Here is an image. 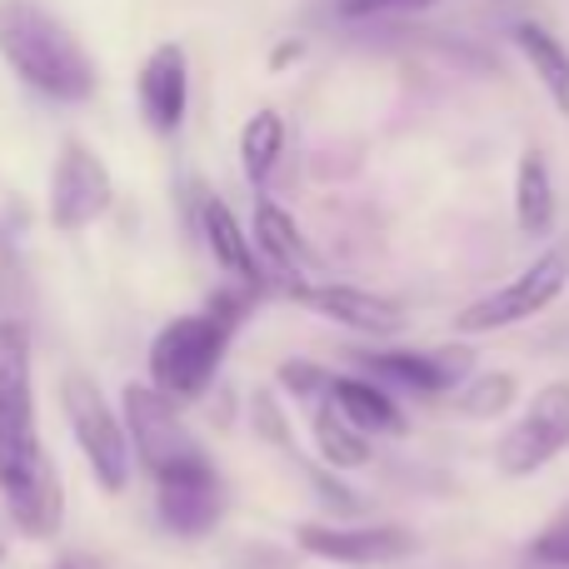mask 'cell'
<instances>
[{"label": "cell", "instance_id": "2e32d148", "mask_svg": "<svg viewBox=\"0 0 569 569\" xmlns=\"http://www.w3.org/2000/svg\"><path fill=\"white\" fill-rule=\"evenodd\" d=\"M515 46H520L525 66L535 70V80L545 86V96L555 100V110L569 120V46L545 26H535V20L515 26Z\"/></svg>", "mask_w": 569, "mask_h": 569}, {"label": "cell", "instance_id": "ba28073f", "mask_svg": "<svg viewBox=\"0 0 569 569\" xmlns=\"http://www.w3.org/2000/svg\"><path fill=\"white\" fill-rule=\"evenodd\" d=\"M110 176L80 140H66L50 176V226L56 230H86L110 210Z\"/></svg>", "mask_w": 569, "mask_h": 569}, {"label": "cell", "instance_id": "9c48e42d", "mask_svg": "<svg viewBox=\"0 0 569 569\" xmlns=\"http://www.w3.org/2000/svg\"><path fill=\"white\" fill-rule=\"evenodd\" d=\"M300 550L335 565H390L415 550V535L400 525H300Z\"/></svg>", "mask_w": 569, "mask_h": 569}, {"label": "cell", "instance_id": "603a6c76", "mask_svg": "<svg viewBox=\"0 0 569 569\" xmlns=\"http://www.w3.org/2000/svg\"><path fill=\"white\" fill-rule=\"evenodd\" d=\"M280 385L290 395H300V400H325L335 380L320 370V365H310V360H284L280 365Z\"/></svg>", "mask_w": 569, "mask_h": 569}, {"label": "cell", "instance_id": "9a60e30c", "mask_svg": "<svg viewBox=\"0 0 569 569\" xmlns=\"http://www.w3.org/2000/svg\"><path fill=\"white\" fill-rule=\"evenodd\" d=\"M325 400H330L335 410H340L360 435H405L400 405H395L390 395H385L380 385H370V380L335 375V385H330V395H325Z\"/></svg>", "mask_w": 569, "mask_h": 569}, {"label": "cell", "instance_id": "7a4b0ae2", "mask_svg": "<svg viewBox=\"0 0 569 569\" xmlns=\"http://www.w3.org/2000/svg\"><path fill=\"white\" fill-rule=\"evenodd\" d=\"M0 56L26 86L50 100H86L96 90V66L86 46L30 0H0Z\"/></svg>", "mask_w": 569, "mask_h": 569}, {"label": "cell", "instance_id": "8992f818", "mask_svg": "<svg viewBox=\"0 0 569 569\" xmlns=\"http://www.w3.org/2000/svg\"><path fill=\"white\" fill-rule=\"evenodd\" d=\"M565 450H569V385L555 380L545 390H535L525 415L500 435L495 465L505 475H515V480H525V475L545 470L550 460H560Z\"/></svg>", "mask_w": 569, "mask_h": 569}, {"label": "cell", "instance_id": "ffe728a7", "mask_svg": "<svg viewBox=\"0 0 569 569\" xmlns=\"http://www.w3.org/2000/svg\"><path fill=\"white\" fill-rule=\"evenodd\" d=\"M280 156H284V120L276 110L250 116L246 130H240V166H246L250 186H266L270 170L280 166Z\"/></svg>", "mask_w": 569, "mask_h": 569}, {"label": "cell", "instance_id": "4fadbf2b", "mask_svg": "<svg viewBox=\"0 0 569 569\" xmlns=\"http://www.w3.org/2000/svg\"><path fill=\"white\" fill-rule=\"evenodd\" d=\"M186 106H190V70L180 46L150 50V60L140 66V116H146V126L156 136H170L186 120Z\"/></svg>", "mask_w": 569, "mask_h": 569}, {"label": "cell", "instance_id": "6da1fadb", "mask_svg": "<svg viewBox=\"0 0 569 569\" xmlns=\"http://www.w3.org/2000/svg\"><path fill=\"white\" fill-rule=\"evenodd\" d=\"M0 500L16 530L30 540H50L66 515L56 465L36 430V390H30V345L26 325H0Z\"/></svg>", "mask_w": 569, "mask_h": 569}, {"label": "cell", "instance_id": "30bf717a", "mask_svg": "<svg viewBox=\"0 0 569 569\" xmlns=\"http://www.w3.org/2000/svg\"><path fill=\"white\" fill-rule=\"evenodd\" d=\"M355 365H365V370L385 375V380L405 385L415 395H445L470 380L475 355L465 345H445V350H355Z\"/></svg>", "mask_w": 569, "mask_h": 569}, {"label": "cell", "instance_id": "d4e9b609", "mask_svg": "<svg viewBox=\"0 0 569 569\" xmlns=\"http://www.w3.org/2000/svg\"><path fill=\"white\" fill-rule=\"evenodd\" d=\"M435 0H340V16L375 20V16H405V10H430Z\"/></svg>", "mask_w": 569, "mask_h": 569}, {"label": "cell", "instance_id": "d6986e66", "mask_svg": "<svg viewBox=\"0 0 569 569\" xmlns=\"http://www.w3.org/2000/svg\"><path fill=\"white\" fill-rule=\"evenodd\" d=\"M315 445H320L325 465H335V470H360V465H370V440H365L330 400H320V410H315Z\"/></svg>", "mask_w": 569, "mask_h": 569}, {"label": "cell", "instance_id": "8fae6325", "mask_svg": "<svg viewBox=\"0 0 569 569\" xmlns=\"http://www.w3.org/2000/svg\"><path fill=\"white\" fill-rule=\"evenodd\" d=\"M156 510L176 535H206L226 515V485L210 470V460L180 465L156 480Z\"/></svg>", "mask_w": 569, "mask_h": 569}, {"label": "cell", "instance_id": "7c38bea8", "mask_svg": "<svg viewBox=\"0 0 569 569\" xmlns=\"http://www.w3.org/2000/svg\"><path fill=\"white\" fill-rule=\"evenodd\" d=\"M295 300L305 310L325 315L335 325H350V330L365 335H400L405 330V310L390 300V295L360 290V284H295Z\"/></svg>", "mask_w": 569, "mask_h": 569}, {"label": "cell", "instance_id": "ac0fdd59", "mask_svg": "<svg viewBox=\"0 0 569 569\" xmlns=\"http://www.w3.org/2000/svg\"><path fill=\"white\" fill-rule=\"evenodd\" d=\"M256 240H260V256H266L280 276H295V270L310 260L305 236L295 230V220L284 216L280 206H270V200H260V206H256Z\"/></svg>", "mask_w": 569, "mask_h": 569}, {"label": "cell", "instance_id": "5bb4252c", "mask_svg": "<svg viewBox=\"0 0 569 569\" xmlns=\"http://www.w3.org/2000/svg\"><path fill=\"white\" fill-rule=\"evenodd\" d=\"M200 230H206V246H210V256L220 260V270H230L246 290H260V284H266L256 246L246 240V230H240V220L230 216L226 200H210V196L200 200Z\"/></svg>", "mask_w": 569, "mask_h": 569}, {"label": "cell", "instance_id": "83f0119b", "mask_svg": "<svg viewBox=\"0 0 569 569\" xmlns=\"http://www.w3.org/2000/svg\"><path fill=\"white\" fill-rule=\"evenodd\" d=\"M0 560H6V550H0Z\"/></svg>", "mask_w": 569, "mask_h": 569}, {"label": "cell", "instance_id": "44dd1931", "mask_svg": "<svg viewBox=\"0 0 569 569\" xmlns=\"http://www.w3.org/2000/svg\"><path fill=\"white\" fill-rule=\"evenodd\" d=\"M515 395H520L515 375H505V370L470 375V380L460 385V395H455V410L470 415V420H495V415H505L515 405Z\"/></svg>", "mask_w": 569, "mask_h": 569}, {"label": "cell", "instance_id": "52a82bcc", "mask_svg": "<svg viewBox=\"0 0 569 569\" xmlns=\"http://www.w3.org/2000/svg\"><path fill=\"white\" fill-rule=\"evenodd\" d=\"M126 430H130V450L140 455L150 480L180 470V465L206 460L200 445L190 440L176 400H170L166 390H156V385H130L126 390Z\"/></svg>", "mask_w": 569, "mask_h": 569}, {"label": "cell", "instance_id": "5b68a950", "mask_svg": "<svg viewBox=\"0 0 569 569\" xmlns=\"http://www.w3.org/2000/svg\"><path fill=\"white\" fill-rule=\"evenodd\" d=\"M60 405H66L70 430H76V445H80V455H86L96 485L120 495L130 480V430L110 415L106 395L90 385V375H66V380H60Z\"/></svg>", "mask_w": 569, "mask_h": 569}, {"label": "cell", "instance_id": "3957f363", "mask_svg": "<svg viewBox=\"0 0 569 569\" xmlns=\"http://www.w3.org/2000/svg\"><path fill=\"white\" fill-rule=\"evenodd\" d=\"M240 315H246V295H216L210 310L180 315L150 345V385L166 390L170 400H196L210 390L220 360H226V345L236 335Z\"/></svg>", "mask_w": 569, "mask_h": 569}, {"label": "cell", "instance_id": "277c9868", "mask_svg": "<svg viewBox=\"0 0 569 569\" xmlns=\"http://www.w3.org/2000/svg\"><path fill=\"white\" fill-rule=\"evenodd\" d=\"M565 284H569V236H560L555 246H545L510 284H500V290L480 295L475 305H465V310L455 315V330L490 335V330H505V325L535 320L540 310H550V305L560 300Z\"/></svg>", "mask_w": 569, "mask_h": 569}, {"label": "cell", "instance_id": "484cf974", "mask_svg": "<svg viewBox=\"0 0 569 569\" xmlns=\"http://www.w3.org/2000/svg\"><path fill=\"white\" fill-rule=\"evenodd\" d=\"M320 490H325V505H330L335 515H360V510H365V500H360V495L340 490V485H335V480H320Z\"/></svg>", "mask_w": 569, "mask_h": 569}, {"label": "cell", "instance_id": "e0dca14e", "mask_svg": "<svg viewBox=\"0 0 569 569\" xmlns=\"http://www.w3.org/2000/svg\"><path fill=\"white\" fill-rule=\"evenodd\" d=\"M555 180H550V160L540 150H525L520 170H515V220L525 236H550L555 230Z\"/></svg>", "mask_w": 569, "mask_h": 569}, {"label": "cell", "instance_id": "7402d4cb", "mask_svg": "<svg viewBox=\"0 0 569 569\" xmlns=\"http://www.w3.org/2000/svg\"><path fill=\"white\" fill-rule=\"evenodd\" d=\"M20 310H26V270H20L16 246L0 230V325L20 320Z\"/></svg>", "mask_w": 569, "mask_h": 569}, {"label": "cell", "instance_id": "cb8c5ba5", "mask_svg": "<svg viewBox=\"0 0 569 569\" xmlns=\"http://www.w3.org/2000/svg\"><path fill=\"white\" fill-rule=\"evenodd\" d=\"M530 560H535V565H550V569H569V520L550 525L545 535H535Z\"/></svg>", "mask_w": 569, "mask_h": 569}, {"label": "cell", "instance_id": "4316f807", "mask_svg": "<svg viewBox=\"0 0 569 569\" xmlns=\"http://www.w3.org/2000/svg\"><path fill=\"white\" fill-rule=\"evenodd\" d=\"M56 569H86V565H76V560H60Z\"/></svg>", "mask_w": 569, "mask_h": 569}]
</instances>
